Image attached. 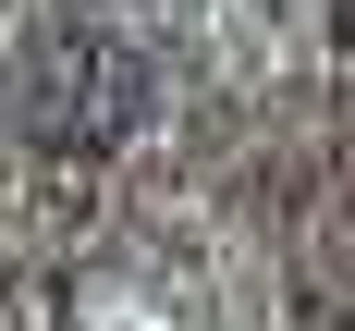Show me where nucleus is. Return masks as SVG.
Returning a JSON list of instances; mask_svg holds the SVG:
<instances>
[{
    "instance_id": "f03ea898",
    "label": "nucleus",
    "mask_w": 355,
    "mask_h": 331,
    "mask_svg": "<svg viewBox=\"0 0 355 331\" xmlns=\"http://www.w3.org/2000/svg\"><path fill=\"white\" fill-rule=\"evenodd\" d=\"M343 62H355V0H343Z\"/></svg>"
},
{
    "instance_id": "f257e3e1",
    "label": "nucleus",
    "mask_w": 355,
    "mask_h": 331,
    "mask_svg": "<svg viewBox=\"0 0 355 331\" xmlns=\"http://www.w3.org/2000/svg\"><path fill=\"white\" fill-rule=\"evenodd\" d=\"M37 110H49V135H123L147 110V74L110 62L98 37H73V49H49V74H37Z\"/></svg>"
}]
</instances>
